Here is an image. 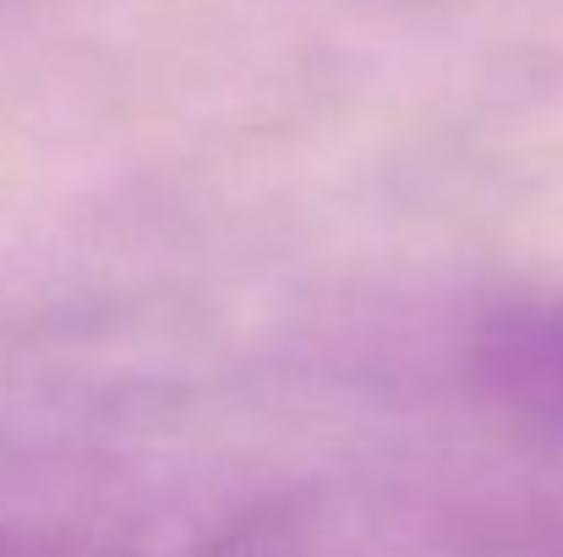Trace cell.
<instances>
[{
  "mask_svg": "<svg viewBox=\"0 0 563 557\" xmlns=\"http://www.w3.org/2000/svg\"><path fill=\"white\" fill-rule=\"evenodd\" d=\"M454 557H563V498H509L460 525Z\"/></svg>",
  "mask_w": 563,
  "mask_h": 557,
  "instance_id": "cell-2",
  "label": "cell"
},
{
  "mask_svg": "<svg viewBox=\"0 0 563 557\" xmlns=\"http://www.w3.org/2000/svg\"><path fill=\"white\" fill-rule=\"evenodd\" d=\"M476 388L515 421L563 437V301H509L471 334Z\"/></svg>",
  "mask_w": 563,
  "mask_h": 557,
  "instance_id": "cell-1",
  "label": "cell"
}]
</instances>
